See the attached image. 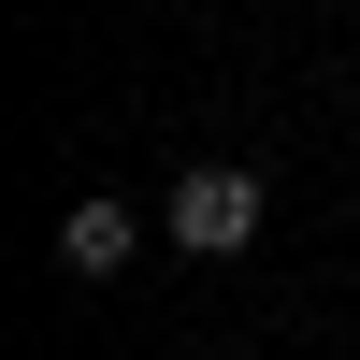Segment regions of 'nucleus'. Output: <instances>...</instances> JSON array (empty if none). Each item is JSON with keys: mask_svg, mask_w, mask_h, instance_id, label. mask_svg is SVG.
Here are the masks:
<instances>
[{"mask_svg": "<svg viewBox=\"0 0 360 360\" xmlns=\"http://www.w3.org/2000/svg\"><path fill=\"white\" fill-rule=\"evenodd\" d=\"M159 231H173L188 259H231V245H259V173H231V159L173 173V188H159Z\"/></svg>", "mask_w": 360, "mask_h": 360, "instance_id": "obj_1", "label": "nucleus"}, {"mask_svg": "<svg viewBox=\"0 0 360 360\" xmlns=\"http://www.w3.org/2000/svg\"><path fill=\"white\" fill-rule=\"evenodd\" d=\"M130 245H144V217H130V202H101V188H86L72 217H58V259H72V274H115Z\"/></svg>", "mask_w": 360, "mask_h": 360, "instance_id": "obj_2", "label": "nucleus"}]
</instances>
